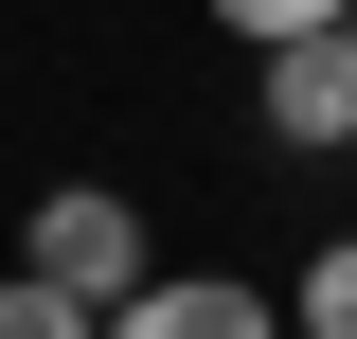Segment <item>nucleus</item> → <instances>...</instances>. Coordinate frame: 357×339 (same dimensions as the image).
<instances>
[{
    "mask_svg": "<svg viewBox=\"0 0 357 339\" xmlns=\"http://www.w3.org/2000/svg\"><path fill=\"white\" fill-rule=\"evenodd\" d=\"M18 268H36V286H72L89 322H107V303L143 286V197H107V179H54V197L18 214Z\"/></svg>",
    "mask_w": 357,
    "mask_h": 339,
    "instance_id": "1",
    "label": "nucleus"
},
{
    "mask_svg": "<svg viewBox=\"0 0 357 339\" xmlns=\"http://www.w3.org/2000/svg\"><path fill=\"white\" fill-rule=\"evenodd\" d=\"M250 107H268V143H286V161H340V143H357V18L268 36V54H250Z\"/></svg>",
    "mask_w": 357,
    "mask_h": 339,
    "instance_id": "2",
    "label": "nucleus"
},
{
    "mask_svg": "<svg viewBox=\"0 0 357 339\" xmlns=\"http://www.w3.org/2000/svg\"><path fill=\"white\" fill-rule=\"evenodd\" d=\"M107 339H286V303L232 286V268H143V286L107 303Z\"/></svg>",
    "mask_w": 357,
    "mask_h": 339,
    "instance_id": "3",
    "label": "nucleus"
},
{
    "mask_svg": "<svg viewBox=\"0 0 357 339\" xmlns=\"http://www.w3.org/2000/svg\"><path fill=\"white\" fill-rule=\"evenodd\" d=\"M286 339H357V232H321L304 286H286Z\"/></svg>",
    "mask_w": 357,
    "mask_h": 339,
    "instance_id": "4",
    "label": "nucleus"
},
{
    "mask_svg": "<svg viewBox=\"0 0 357 339\" xmlns=\"http://www.w3.org/2000/svg\"><path fill=\"white\" fill-rule=\"evenodd\" d=\"M0 339H107L72 286H36V268H0Z\"/></svg>",
    "mask_w": 357,
    "mask_h": 339,
    "instance_id": "5",
    "label": "nucleus"
},
{
    "mask_svg": "<svg viewBox=\"0 0 357 339\" xmlns=\"http://www.w3.org/2000/svg\"><path fill=\"white\" fill-rule=\"evenodd\" d=\"M197 18H215V36H250V54H268V36H321V18H357V0H197Z\"/></svg>",
    "mask_w": 357,
    "mask_h": 339,
    "instance_id": "6",
    "label": "nucleus"
}]
</instances>
